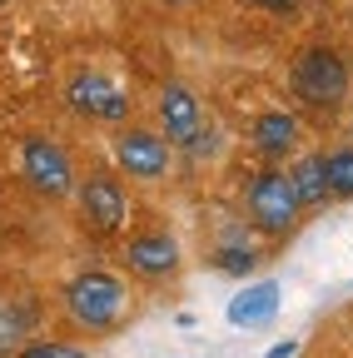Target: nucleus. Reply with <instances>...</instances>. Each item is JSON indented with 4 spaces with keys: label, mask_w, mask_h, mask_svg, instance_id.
I'll list each match as a JSON object with an SVG mask.
<instances>
[{
    "label": "nucleus",
    "mask_w": 353,
    "mask_h": 358,
    "mask_svg": "<svg viewBox=\"0 0 353 358\" xmlns=\"http://www.w3.org/2000/svg\"><path fill=\"white\" fill-rule=\"evenodd\" d=\"M65 308H70V319L80 329H90V334H110L120 319H124V308H129V294L115 274H105V268H85V274H75L65 284Z\"/></svg>",
    "instance_id": "nucleus-1"
},
{
    "label": "nucleus",
    "mask_w": 353,
    "mask_h": 358,
    "mask_svg": "<svg viewBox=\"0 0 353 358\" xmlns=\"http://www.w3.org/2000/svg\"><path fill=\"white\" fill-rule=\"evenodd\" d=\"M294 95L303 105H314V110H338L348 100V85H353V70L338 50H329V45H314V50H303L294 60Z\"/></svg>",
    "instance_id": "nucleus-2"
},
{
    "label": "nucleus",
    "mask_w": 353,
    "mask_h": 358,
    "mask_svg": "<svg viewBox=\"0 0 353 358\" xmlns=\"http://www.w3.org/2000/svg\"><path fill=\"white\" fill-rule=\"evenodd\" d=\"M244 204H249L254 229L274 234V239L289 234L294 224H298V214H303V204H298V194H294V185H289V169H264V174H254Z\"/></svg>",
    "instance_id": "nucleus-3"
},
{
    "label": "nucleus",
    "mask_w": 353,
    "mask_h": 358,
    "mask_svg": "<svg viewBox=\"0 0 353 358\" xmlns=\"http://www.w3.org/2000/svg\"><path fill=\"white\" fill-rule=\"evenodd\" d=\"M20 174H25V185H30L35 194H45V199H65V194H75V185H80L70 155H65L55 140H45V134L20 140Z\"/></svg>",
    "instance_id": "nucleus-4"
},
{
    "label": "nucleus",
    "mask_w": 353,
    "mask_h": 358,
    "mask_svg": "<svg viewBox=\"0 0 353 358\" xmlns=\"http://www.w3.org/2000/svg\"><path fill=\"white\" fill-rule=\"evenodd\" d=\"M65 100H70L75 115L100 120V124H124V120H129V95H124V90H120L110 75H100V70H80V75H70Z\"/></svg>",
    "instance_id": "nucleus-5"
},
{
    "label": "nucleus",
    "mask_w": 353,
    "mask_h": 358,
    "mask_svg": "<svg viewBox=\"0 0 353 358\" xmlns=\"http://www.w3.org/2000/svg\"><path fill=\"white\" fill-rule=\"evenodd\" d=\"M75 199H80V219L90 224L95 234H120L124 229V214H129V199H124V185L115 174H90L75 185Z\"/></svg>",
    "instance_id": "nucleus-6"
},
{
    "label": "nucleus",
    "mask_w": 353,
    "mask_h": 358,
    "mask_svg": "<svg viewBox=\"0 0 353 358\" xmlns=\"http://www.w3.org/2000/svg\"><path fill=\"white\" fill-rule=\"evenodd\" d=\"M115 164L129 174V179H159L169 169V140L154 129H120L115 134Z\"/></svg>",
    "instance_id": "nucleus-7"
},
{
    "label": "nucleus",
    "mask_w": 353,
    "mask_h": 358,
    "mask_svg": "<svg viewBox=\"0 0 353 358\" xmlns=\"http://www.w3.org/2000/svg\"><path fill=\"white\" fill-rule=\"evenodd\" d=\"M159 124L169 145H189L194 134L204 129V105L189 85H164L159 90Z\"/></svg>",
    "instance_id": "nucleus-8"
},
{
    "label": "nucleus",
    "mask_w": 353,
    "mask_h": 358,
    "mask_svg": "<svg viewBox=\"0 0 353 358\" xmlns=\"http://www.w3.org/2000/svg\"><path fill=\"white\" fill-rule=\"evenodd\" d=\"M124 264L135 268L140 279H169L180 268V244L169 234H135L124 244Z\"/></svg>",
    "instance_id": "nucleus-9"
},
{
    "label": "nucleus",
    "mask_w": 353,
    "mask_h": 358,
    "mask_svg": "<svg viewBox=\"0 0 353 358\" xmlns=\"http://www.w3.org/2000/svg\"><path fill=\"white\" fill-rule=\"evenodd\" d=\"M298 140H303V129H298V120L289 110H264L254 120V150L264 159H289L298 150Z\"/></svg>",
    "instance_id": "nucleus-10"
},
{
    "label": "nucleus",
    "mask_w": 353,
    "mask_h": 358,
    "mask_svg": "<svg viewBox=\"0 0 353 358\" xmlns=\"http://www.w3.org/2000/svg\"><path fill=\"white\" fill-rule=\"evenodd\" d=\"M289 185H294V194H298L303 209H319V204L333 199V194H329V174H324V155H303V159H294Z\"/></svg>",
    "instance_id": "nucleus-11"
},
{
    "label": "nucleus",
    "mask_w": 353,
    "mask_h": 358,
    "mask_svg": "<svg viewBox=\"0 0 353 358\" xmlns=\"http://www.w3.org/2000/svg\"><path fill=\"white\" fill-rule=\"evenodd\" d=\"M30 324H35V308L20 303V299H0V353H10L30 338Z\"/></svg>",
    "instance_id": "nucleus-12"
},
{
    "label": "nucleus",
    "mask_w": 353,
    "mask_h": 358,
    "mask_svg": "<svg viewBox=\"0 0 353 358\" xmlns=\"http://www.w3.org/2000/svg\"><path fill=\"white\" fill-rule=\"evenodd\" d=\"M274 308H279V289L264 284V289L244 294V299L229 308V319H234V324H264V319H274Z\"/></svg>",
    "instance_id": "nucleus-13"
},
{
    "label": "nucleus",
    "mask_w": 353,
    "mask_h": 358,
    "mask_svg": "<svg viewBox=\"0 0 353 358\" xmlns=\"http://www.w3.org/2000/svg\"><path fill=\"white\" fill-rule=\"evenodd\" d=\"M324 174H329V194L333 199H353V145H338L324 155Z\"/></svg>",
    "instance_id": "nucleus-14"
},
{
    "label": "nucleus",
    "mask_w": 353,
    "mask_h": 358,
    "mask_svg": "<svg viewBox=\"0 0 353 358\" xmlns=\"http://www.w3.org/2000/svg\"><path fill=\"white\" fill-rule=\"evenodd\" d=\"M15 358H90V353L75 348V343H50V338H40V343H25Z\"/></svg>",
    "instance_id": "nucleus-15"
},
{
    "label": "nucleus",
    "mask_w": 353,
    "mask_h": 358,
    "mask_svg": "<svg viewBox=\"0 0 353 358\" xmlns=\"http://www.w3.org/2000/svg\"><path fill=\"white\" fill-rule=\"evenodd\" d=\"M214 264H219V268H229V274H249V268L259 264V254H254V249H219Z\"/></svg>",
    "instance_id": "nucleus-16"
},
{
    "label": "nucleus",
    "mask_w": 353,
    "mask_h": 358,
    "mask_svg": "<svg viewBox=\"0 0 353 358\" xmlns=\"http://www.w3.org/2000/svg\"><path fill=\"white\" fill-rule=\"evenodd\" d=\"M244 6H254V10H274V15H284V10H298V0H244Z\"/></svg>",
    "instance_id": "nucleus-17"
},
{
    "label": "nucleus",
    "mask_w": 353,
    "mask_h": 358,
    "mask_svg": "<svg viewBox=\"0 0 353 358\" xmlns=\"http://www.w3.org/2000/svg\"><path fill=\"white\" fill-rule=\"evenodd\" d=\"M164 6H189V0H164Z\"/></svg>",
    "instance_id": "nucleus-18"
},
{
    "label": "nucleus",
    "mask_w": 353,
    "mask_h": 358,
    "mask_svg": "<svg viewBox=\"0 0 353 358\" xmlns=\"http://www.w3.org/2000/svg\"><path fill=\"white\" fill-rule=\"evenodd\" d=\"M6 6H10V0H0V10H6Z\"/></svg>",
    "instance_id": "nucleus-19"
}]
</instances>
